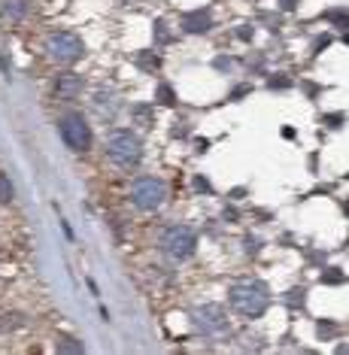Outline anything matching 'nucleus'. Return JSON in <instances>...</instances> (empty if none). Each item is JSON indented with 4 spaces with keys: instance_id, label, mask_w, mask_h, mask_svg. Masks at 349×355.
<instances>
[{
    "instance_id": "1",
    "label": "nucleus",
    "mask_w": 349,
    "mask_h": 355,
    "mask_svg": "<svg viewBox=\"0 0 349 355\" xmlns=\"http://www.w3.org/2000/svg\"><path fill=\"white\" fill-rule=\"evenodd\" d=\"M267 301H271V295H267V288L262 282H237V286L231 288V304L234 310L243 313V316L249 319H258L262 313L267 310Z\"/></svg>"
},
{
    "instance_id": "2",
    "label": "nucleus",
    "mask_w": 349,
    "mask_h": 355,
    "mask_svg": "<svg viewBox=\"0 0 349 355\" xmlns=\"http://www.w3.org/2000/svg\"><path fill=\"white\" fill-rule=\"evenodd\" d=\"M107 155H110L112 164L121 167V171H131V167H137L143 158L140 137L131 134V131H116L107 140Z\"/></svg>"
},
{
    "instance_id": "3",
    "label": "nucleus",
    "mask_w": 349,
    "mask_h": 355,
    "mask_svg": "<svg viewBox=\"0 0 349 355\" xmlns=\"http://www.w3.org/2000/svg\"><path fill=\"white\" fill-rule=\"evenodd\" d=\"M194 246H198V237H194V231L189 225H173V228H167L161 234V249H164L170 258H176V261L191 258Z\"/></svg>"
},
{
    "instance_id": "4",
    "label": "nucleus",
    "mask_w": 349,
    "mask_h": 355,
    "mask_svg": "<svg viewBox=\"0 0 349 355\" xmlns=\"http://www.w3.org/2000/svg\"><path fill=\"white\" fill-rule=\"evenodd\" d=\"M131 200H134L137 209H158L167 200V185L161 180H155V176H143V180L134 182Z\"/></svg>"
},
{
    "instance_id": "5",
    "label": "nucleus",
    "mask_w": 349,
    "mask_h": 355,
    "mask_svg": "<svg viewBox=\"0 0 349 355\" xmlns=\"http://www.w3.org/2000/svg\"><path fill=\"white\" fill-rule=\"evenodd\" d=\"M46 49H49V55H52L55 61H61V64H73V61H79L85 55L83 40L67 34V31H55V34H49Z\"/></svg>"
},
{
    "instance_id": "6",
    "label": "nucleus",
    "mask_w": 349,
    "mask_h": 355,
    "mask_svg": "<svg viewBox=\"0 0 349 355\" xmlns=\"http://www.w3.org/2000/svg\"><path fill=\"white\" fill-rule=\"evenodd\" d=\"M194 319V328L201 331L204 337H219V334H228V316H225V310L219 304H204L198 306V310L191 313Z\"/></svg>"
},
{
    "instance_id": "7",
    "label": "nucleus",
    "mask_w": 349,
    "mask_h": 355,
    "mask_svg": "<svg viewBox=\"0 0 349 355\" xmlns=\"http://www.w3.org/2000/svg\"><path fill=\"white\" fill-rule=\"evenodd\" d=\"M61 137L73 152H88L92 149V128L83 116H64L61 119Z\"/></svg>"
},
{
    "instance_id": "8",
    "label": "nucleus",
    "mask_w": 349,
    "mask_h": 355,
    "mask_svg": "<svg viewBox=\"0 0 349 355\" xmlns=\"http://www.w3.org/2000/svg\"><path fill=\"white\" fill-rule=\"evenodd\" d=\"M83 88H85V79L79 73H64L58 83H55V98L73 101V98H79V94H83Z\"/></svg>"
},
{
    "instance_id": "9",
    "label": "nucleus",
    "mask_w": 349,
    "mask_h": 355,
    "mask_svg": "<svg viewBox=\"0 0 349 355\" xmlns=\"http://www.w3.org/2000/svg\"><path fill=\"white\" fill-rule=\"evenodd\" d=\"M0 12H3V19L10 21V25H15V21L24 19L28 3H24V0H3V3H0Z\"/></svg>"
},
{
    "instance_id": "10",
    "label": "nucleus",
    "mask_w": 349,
    "mask_h": 355,
    "mask_svg": "<svg viewBox=\"0 0 349 355\" xmlns=\"http://www.w3.org/2000/svg\"><path fill=\"white\" fill-rule=\"evenodd\" d=\"M182 28L189 31H198V34H204V31H210V15L207 12H198V15H185L182 19Z\"/></svg>"
},
{
    "instance_id": "11",
    "label": "nucleus",
    "mask_w": 349,
    "mask_h": 355,
    "mask_svg": "<svg viewBox=\"0 0 349 355\" xmlns=\"http://www.w3.org/2000/svg\"><path fill=\"white\" fill-rule=\"evenodd\" d=\"M12 195H15V191H12V182H10V176H6L3 171H0V204H10V200H12Z\"/></svg>"
},
{
    "instance_id": "12",
    "label": "nucleus",
    "mask_w": 349,
    "mask_h": 355,
    "mask_svg": "<svg viewBox=\"0 0 349 355\" xmlns=\"http://www.w3.org/2000/svg\"><path fill=\"white\" fill-rule=\"evenodd\" d=\"M161 103H173V92H170V88H161Z\"/></svg>"
},
{
    "instance_id": "13",
    "label": "nucleus",
    "mask_w": 349,
    "mask_h": 355,
    "mask_svg": "<svg viewBox=\"0 0 349 355\" xmlns=\"http://www.w3.org/2000/svg\"><path fill=\"white\" fill-rule=\"evenodd\" d=\"M280 6H282V10H295L298 0H280Z\"/></svg>"
}]
</instances>
